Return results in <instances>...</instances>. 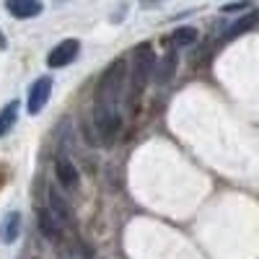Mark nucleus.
<instances>
[{
	"label": "nucleus",
	"instance_id": "nucleus-9",
	"mask_svg": "<svg viewBox=\"0 0 259 259\" xmlns=\"http://www.w3.org/2000/svg\"><path fill=\"white\" fill-rule=\"evenodd\" d=\"M171 41L179 47H187V45H194L197 41V29H192V26H179L174 34H171Z\"/></svg>",
	"mask_w": 259,
	"mask_h": 259
},
{
	"label": "nucleus",
	"instance_id": "nucleus-3",
	"mask_svg": "<svg viewBox=\"0 0 259 259\" xmlns=\"http://www.w3.org/2000/svg\"><path fill=\"white\" fill-rule=\"evenodd\" d=\"M50 94H52V78H47V75L36 78V80L31 83L29 94H26V112H29V114H39L41 109H45Z\"/></svg>",
	"mask_w": 259,
	"mask_h": 259
},
{
	"label": "nucleus",
	"instance_id": "nucleus-7",
	"mask_svg": "<svg viewBox=\"0 0 259 259\" xmlns=\"http://www.w3.org/2000/svg\"><path fill=\"white\" fill-rule=\"evenodd\" d=\"M6 11L16 18H34L45 11V6L36 3V0H8L6 3Z\"/></svg>",
	"mask_w": 259,
	"mask_h": 259
},
{
	"label": "nucleus",
	"instance_id": "nucleus-10",
	"mask_svg": "<svg viewBox=\"0 0 259 259\" xmlns=\"http://www.w3.org/2000/svg\"><path fill=\"white\" fill-rule=\"evenodd\" d=\"M18 223H21V215L18 212H11L6 218V228H3V241L6 244H13L18 239Z\"/></svg>",
	"mask_w": 259,
	"mask_h": 259
},
{
	"label": "nucleus",
	"instance_id": "nucleus-4",
	"mask_svg": "<svg viewBox=\"0 0 259 259\" xmlns=\"http://www.w3.org/2000/svg\"><path fill=\"white\" fill-rule=\"evenodd\" d=\"M80 52V41L78 39H62L57 47L50 50L47 55V65L50 68H65V65H70Z\"/></svg>",
	"mask_w": 259,
	"mask_h": 259
},
{
	"label": "nucleus",
	"instance_id": "nucleus-2",
	"mask_svg": "<svg viewBox=\"0 0 259 259\" xmlns=\"http://www.w3.org/2000/svg\"><path fill=\"white\" fill-rule=\"evenodd\" d=\"M156 62H158L156 52L148 45H143L133 57V73H130V91H127V101L133 104V109L138 106L140 96L145 94L150 78H153V73H156Z\"/></svg>",
	"mask_w": 259,
	"mask_h": 259
},
{
	"label": "nucleus",
	"instance_id": "nucleus-14",
	"mask_svg": "<svg viewBox=\"0 0 259 259\" xmlns=\"http://www.w3.org/2000/svg\"><path fill=\"white\" fill-rule=\"evenodd\" d=\"M244 8H249L246 3H239V6H226L223 11H228V13H233V11H244Z\"/></svg>",
	"mask_w": 259,
	"mask_h": 259
},
{
	"label": "nucleus",
	"instance_id": "nucleus-8",
	"mask_svg": "<svg viewBox=\"0 0 259 259\" xmlns=\"http://www.w3.org/2000/svg\"><path fill=\"white\" fill-rule=\"evenodd\" d=\"M16 122H18V101H8L0 109V138H6Z\"/></svg>",
	"mask_w": 259,
	"mask_h": 259
},
{
	"label": "nucleus",
	"instance_id": "nucleus-12",
	"mask_svg": "<svg viewBox=\"0 0 259 259\" xmlns=\"http://www.w3.org/2000/svg\"><path fill=\"white\" fill-rule=\"evenodd\" d=\"M254 21H256V13H249L246 18H239V21H236V24H233V26L228 29V34H226V36L231 39V36H239V34L249 31V29L254 26Z\"/></svg>",
	"mask_w": 259,
	"mask_h": 259
},
{
	"label": "nucleus",
	"instance_id": "nucleus-15",
	"mask_svg": "<svg viewBox=\"0 0 259 259\" xmlns=\"http://www.w3.org/2000/svg\"><path fill=\"white\" fill-rule=\"evenodd\" d=\"M0 50H6V36H3V31H0Z\"/></svg>",
	"mask_w": 259,
	"mask_h": 259
},
{
	"label": "nucleus",
	"instance_id": "nucleus-11",
	"mask_svg": "<svg viewBox=\"0 0 259 259\" xmlns=\"http://www.w3.org/2000/svg\"><path fill=\"white\" fill-rule=\"evenodd\" d=\"M39 226H41V233H45L47 239H60V226H57V221L52 218L50 212L39 215Z\"/></svg>",
	"mask_w": 259,
	"mask_h": 259
},
{
	"label": "nucleus",
	"instance_id": "nucleus-13",
	"mask_svg": "<svg viewBox=\"0 0 259 259\" xmlns=\"http://www.w3.org/2000/svg\"><path fill=\"white\" fill-rule=\"evenodd\" d=\"M174 65H177V57H174V55H166L161 62H156V73H158V80H161V83L168 80L171 70H174Z\"/></svg>",
	"mask_w": 259,
	"mask_h": 259
},
{
	"label": "nucleus",
	"instance_id": "nucleus-5",
	"mask_svg": "<svg viewBox=\"0 0 259 259\" xmlns=\"http://www.w3.org/2000/svg\"><path fill=\"white\" fill-rule=\"evenodd\" d=\"M55 177H57V184L65 187V189H78L80 184V174H78V168L70 158H65V156H57L55 158Z\"/></svg>",
	"mask_w": 259,
	"mask_h": 259
},
{
	"label": "nucleus",
	"instance_id": "nucleus-6",
	"mask_svg": "<svg viewBox=\"0 0 259 259\" xmlns=\"http://www.w3.org/2000/svg\"><path fill=\"white\" fill-rule=\"evenodd\" d=\"M50 215L57 221V226H60V228H62V226H68V223L73 221L70 205H68V200H65L62 194L57 192V187H52V189H50Z\"/></svg>",
	"mask_w": 259,
	"mask_h": 259
},
{
	"label": "nucleus",
	"instance_id": "nucleus-1",
	"mask_svg": "<svg viewBox=\"0 0 259 259\" xmlns=\"http://www.w3.org/2000/svg\"><path fill=\"white\" fill-rule=\"evenodd\" d=\"M124 70H127V62L117 60L104 70V75L99 80V101H96V112H94V130H96V138L104 145L114 143L122 133L119 104L124 99Z\"/></svg>",
	"mask_w": 259,
	"mask_h": 259
}]
</instances>
